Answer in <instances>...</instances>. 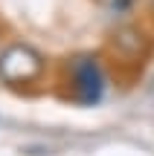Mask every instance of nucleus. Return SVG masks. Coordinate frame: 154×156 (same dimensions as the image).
<instances>
[{
    "label": "nucleus",
    "mask_w": 154,
    "mask_h": 156,
    "mask_svg": "<svg viewBox=\"0 0 154 156\" xmlns=\"http://www.w3.org/2000/svg\"><path fill=\"white\" fill-rule=\"evenodd\" d=\"M64 84L67 95L81 107H96L108 95L111 75L102 55L96 52H76L64 61Z\"/></svg>",
    "instance_id": "f257e3e1"
},
{
    "label": "nucleus",
    "mask_w": 154,
    "mask_h": 156,
    "mask_svg": "<svg viewBox=\"0 0 154 156\" xmlns=\"http://www.w3.org/2000/svg\"><path fill=\"white\" fill-rule=\"evenodd\" d=\"M47 75V55L29 41H12L0 49V84L9 90H23L41 84Z\"/></svg>",
    "instance_id": "f03ea898"
},
{
    "label": "nucleus",
    "mask_w": 154,
    "mask_h": 156,
    "mask_svg": "<svg viewBox=\"0 0 154 156\" xmlns=\"http://www.w3.org/2000/svg\"><path fill=\"white\" fill-rule=\"evenodd\" d=\"M148 44H151L148 35L140 26H131V23L116 26L114 35H111V49H114V55L119 61H140L143 64V58L148 55Z\"/></svg>",
    "instance_id": "7ed1b4c3"
},
{
    "label": "nucleus",
    "mask_w": 154,
    "mask_h": 156,
    "mask_svg": "<svg viewBox=\"0 0 154 156\" xmlns=\"http://www.w3.org/2000/svg\"><path fill=\"white\" fill-rule=\"evenodd\" d=\"M0 49H3V29H0Z\"/></svg>",
    "instance_id": "20e7f679"
}]
</instances>
